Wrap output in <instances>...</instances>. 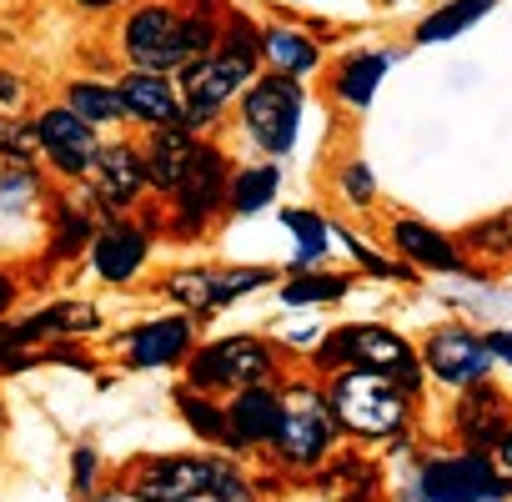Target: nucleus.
<instances>
[{
	"instance_id": "cd10ccee",
	"label": "nucleus",
	"mask_w": 512,
	"mask_h": 502,
	"mask_svg": "<svg viewBox=\"0 0 512 502\" xmlns=\"http://www.w3.org/2000/svg\"><path fill=\"white\" fill-rule=\"evenodd\" d=\"M96 201H71V196H61L56 201V241H51V257L56 262H66V257H81V251L91 246V236H96Z\"/></svg>"
},
{
	"instance_id": "9d476101",
	"label": "nucleus",
	"mask_w": 512,
	"mask_h": 502,
	"mask_svg": "<svg viewBox=\"0 0 512 502\" xmlns=\"http://www.w3.org/2000/svg\"><path fill=\"white\" fill-rule=\"evenodd\" d=\"M272 377V347L262 337H221L191 357V387H256Z\"/></svg>"
},
{
	"instance_id": "f257e3e1",
	"label": "nucleus",
	"mask_w": 512,
	"mask_h": 502,
	"mask_svg": "<svg viewBox=\"0 0 512 502\" xmlns=\"http://www.w3.org/2000/svg\"><path fill=\"white\" fill-rule=\"evenodd\" d=\"M221 0H191V6H176V0H136V6L121 16V56L126 66L141 71H166L176 76L181 66H191L196 56H206L221 36Z\"/></svg>"
},
{
	"instance_id": "2f4dec72",
	"label": "nucleus",
	"mask_w": 512,
	"mask_h": 502,
	"mask_svg": "<svg viewBox=\"0 0 512 502\" xmlns=\"http://www.w3.org/2000/svg\"><path fill=\"white\" fill-rule=\"evenodd\" d=\"M0 161L11 166H36L41 146H36V126L16 111V116H0Z\"/></svg>"
},
{
	"instance_id": "f8f14e48",
	"label": "nucleus",
	"mask_w": 512,
	"mask_h": 502,
	"mask_svg": "<svg viewBox=\"0 0 512 502\" xmlns=\"http://www.w3.org/2000/svg\"><path fill=\"white\" fill-rule=\"evenodd\" d=\"M116 91H121L126 121H136V126H146V131H161V126H186V101H181L176 76L126 66V71H121V81H116Z\"/></svg>"
},
{
	"instance_id": "c03bdc74",
	"label": "nucleus",
	"mask_w": 512,
	"mask_h": 502,
	"mask_svg": "<svg viewBox=\"0 0 512 502\" xmlns=\"http://www.w3.org/2000/svg\"><path fill=\"white\" fill-rule=\"evenodd\" d=\"M497 457H502V462L512 467V422H507V432L497 437Z\"/></svg>"
},
{
	"instance_id": "f03ea898",
	"label": "nucleus",
	"mask_w": 512,
	"mask_h": 502,
	"mask_svg": "<svg viewBox=\"0 0 512 502\" xmlns=\"http://www.w3.org/2000/svg\"><path fill=\"white\" fill-rule=\"evenodd\" d=\"M262 76V26L241 11H226L221 36L206 56L176 71L181 101H186V131H216L226 106Z\"/></svg>"
},
{
	"instance_id": "7c9ffc66",
	"label": "nucleus",
	"mask_w": 512,
	"mask_h": 502,
	"mask_svg": "<svg viewBox=\"0 0 512 502\" xmlns=\"http://www.w3.org/2000/svg\"><path fill=\"white\" fill-rule=\"evenodd\" d=\"M347 277H327V272H302L292 282H282V302L287 307H322V302H337L347 297Z\"/></svg>"
},
{
	"instance_id": "b1692460",
	"label": "nucleus",
	"mask_w": 512,
	"mask_h": 502,
	"mask_svg": "<svg viewBox=\"0 0 512 502\" xmlns=\"http://www.w3.org/2000/svg\"><path fill=\"white\" fill-rule=\"evenodd\" d=\"M457 427H462L467 442L497 447V437L507 432V402H502V392L487 387V382H472L467 397L457 402Z\"/></svg>"
},
{
	"instance_id": "ea45409f",
	"label": "nucleus",
	"mask_w": 512,
	"mask_h": 502,
	"mask_svg": "<svg viewBox=\"0 0 512 502\" xmlns=\"http://www.w3.org/2000/svg\"><path fill=\"white\" fill-rule=\"evenodd\" d=\"M71 482H76L81 492H91V487H96V452H86V447L76 452V477H71Z\"/></svg>"
},
{
	"instance_id": "58836bf2",
	"label": "nucleus",
	"mask_w": 512,
	"mask_h": 502,
	"mask_svg": "<svg viewBox=\"0 0 512 502\" xmlns=\"http://www.w3.org/2000/svg\"><path fill=\"white\" fill-rule=\"evenodd\" d=\"M26 106V81L16 76V71H6V66H0V111H6V116H16Z\"/></svg>"
},
{
	"instance_id": "4c0bfd02",
	"label": "nucleus",
	"mask_w": 512,
	"mask_h": 502,
	"mask_svg": "<svg viewBox=\"0 0 512 502\" xmlns=\"http://www.w3.org/2000/svg\"><path fill=\"white\" fill-rule=\"evenodd\" d=\"M211 497H221V502H246V482L231 472V467H221V462H211V487H206Z\"/></svg>"
},
{
	"instance_id": "6e6552de",
	"label": "nucleus",
	"mask_w": 512,
	"mask_h": 502,
	"mask_svg": "<svg viewBox=\"0 0 512 502\" xmlns=\"http://www.w3.org/2000/svg\"><path fill=\"white\" fill-rule=\"evenodd\" d=\"M272 282H277L272 267H221V272H211V267H186V272H171L161 292H166L176 307H186V312H221V307L241 302L246 292H262V287H272Z\"/></svg>"
},
{
	"instance_id": "412c9836",
	"label": "nucleus",
	"mask_w": 512,
	"mask_h": 502,
	"mask_svg": "<svg viewBox=\"0 0 512 502\" xmlns=\"http://www.w3.org/2000/svg\"><path fill=\"white\" fill-rule=\"evenodd\" d=\"M332 427H337V417H332V407H327V397L322 402H312V412H292L287 407V417H282V427H277V447H282V457L287 462H322L327 457V447H332Z\"/></svg>"
},
{
	"instance_id": "0eeeda50",
	"label": "nucleus",
	"mask_w": 512,
	"mask_h": 502,
	"mask_svg": "<svg viewBox=\"0 0 512 502\" xmlns=\"http://www.w3.org/2000/svg\"><path fill=\"white\" fill-rule=\"evenodd\" d=\"M226 181H231L226 151H216V146L201 141L196 156H191V166H186V176H181V186L166 196L171 201V226L186 231V236L206 231L211 216L226 211Z\"/></svg>"
},
{
	"instance_id": "20e7f679",
	"label": "nucleus",
	"mask_w": 512,
	"mask_h": 502,
	"mask_svg": "<svg viewBox=\"0 0 512 502\" xmlns=\"http://www.w3.org/2000/svg\"><path fill=\"white\" fill-rule=\"evenodd\" d=\"M317 362L322 367H367V372H382L402 392H417V382H422V357L392 327H372V322H352V327L327 332L322 347H317Z\"/></svg>"
},
{
	"instance_id": "72a5a7b5",
	"label": "nucleus",
	"mask_w": 512,
	"mask_h": 502,
	"mask_svg": "<svg viewBox=\"0 0 512 502\" xmlns=\"http://www.w3.org/2000/svg\"><path fill=\"white\" fill-rule=\"evenodd\" d=\"M457 241H462V251H482V257H507V251H512V211L467 226Z\"/></svg>"
},
{
	"instance_id": "c85d7f7f",
	"label": "nucleus",
	"mask_w": 512,
	"mask_h": 502,
	"mask_svg": "<svg viewBox=\"0 0 512 502\" xmlns=\"http://www.w3.org/2000/svg\"><path fill=\"white\" fill-rule=\"evenodd\" d=\"M282 226L297 236V267H312L332 251V221L322 211H307V206H287L282 211Z\"/></svg>"
},
{
	"instance_id": "393cba45",
	"label": "nucleus",
	"mask_w": 512,
	"mask_h": 502,
	"mask_svg": "<svg viewBox=\"0 0 512 502\" xmlns=\"http://www.w3.org/2000/svg\"><path fill=\"white\" fill-rule=\"evenodd\" d=\"M497 11V0H442V6L432 11V16H422L417 21V31H412V41L417 46H442V41H457L462 31H472L482 16H492Z\"/></svg>"
},
{
	"instance_id": "423d86ee",
	"label": "nucleus",
	"mask_w": 512,
	"mask_h": 502,
	"mask_svg": "<svg viewBox=\"0 0 512 502\" xmlns=\"http://www.w3.org/2000/svg\"><path fill=\"white\" fill-rule=\"evenodd\" d=\"M36 126V146H41V161L66 176V181H86L91 166H96V151H101V131L91 121H81L71 106H41L31 116Z\"/></svg>"
},
{
	"instance_id": "5701e85b",
	"label": "nucleus",
	"mask_w": 512,
	"mask_h": 502,
	"mask_svg": "<svg viewBox=\"0 0 512 502\" xmlns=\"http://www.w3.org/2000/svg\"><path fill=\"white\" fill-rule=\"evenodd\" d=\"M262 61L282 76H312L322 66V46L302 31V26H287V21H272L262 26Z\"/></svg>"
},
{
	"instance_id": "2eb2a0df",
	"label": "nucleus",
	"mask_w": 512,
	"mask_h": 502,
	"mask_svg": "<svg viewBox=\"0 0 512 502\" xmlns=\"http://www.w3.org/2000/svg\"><path fill=\"white\" fill-rule=\"evenodd\" d=\"M86 251H91V272H96L101 282L121 287V282H131V277L146 267V257H151V236H146V226L111 216L106 226H96V236H91Z\"/></svg>"
},
{
	"instance_id": "1a4fd4ad",
	"label": "nucleus",
	"mask_w": 512,
	"mask_h": 502,
	"mask_svg": "<svg viewBox=\"0 0 512 502\" xmlns=\"http://www.w3.org/2000/svg\"><path fill=\"white\" fill-rule=\"evenodd\" d=\"M91 201L101 206V216L111 221V216H126V211H136L141 206V196H146V156H141V146H131V141H101V151H96V166H91Z\"/></svg>"
},
{
	"instance_id": "a18cd8bd",
	"label": "nucleus",
	"mask_w": 512,
	"mask_h": 502,
	"mask_svg": "<svg viewBox=\"0 0 512 502\" xmlns=\"http://www.w3.org/2000/svg\"><path fill=\"white\" fill-rule=\"evenodd\" d=\"M0 427H6V407H0Z\"/></svg>"
},
{
	"instance_id": "39448f33",
	"label": "nucleus",
	"mask_w": 512,
	"mask_h": 502,
	"mask_svg": "<svg viewBox=\"0 0 512 502\" xmlns=\"http://www.w3.org/2000/svg\"><path fill=\"white\" fill-rule=\"evenodd\" d=\"M327 407L342 427H352L362 437H392L407 422V392L392 377L367 372V367H342L327 392Z\"/></svg>"
},
{
	"instance_id": "a19ab883",
	"label": "nucleus",
	"mask_w": 512,
	"mask_h": 502,
	"mask_svg": "<svg viewBox=\"0 0 512 502\" xmlns=\"http://www.w3.org/2000/svg\"><path fill=\"white\" fill-rule=\"evenodd\" d=\"M487 347H492V357H497V362H507V367H512V327H497V332L487 337Z\"/></svg>"
},
{
	"instance_id": "4468645a",
	"label": "nucleus",
	"mask_w": 512,
	"mask_h": 502,
	"mask_svg": "<svg viewBox=\"0 0 512 502\" xmlns=\"http://www.w3.org/2000/svg\"><path fill=\"white\" fill-rule=\"evenodd\" d=\"M392 246L407 267H422V272H447V277H472L467 267V251L457 236L417 221V216H397L392 221Z\"/></svg>"
},
{
	"instance_id": "9b49d317",
	"label": "nucleus",
	"mask_w": 512,
	"mask_h": 502,
	"mask_svg": "<svg viewBox=\"0 0 512 502\" xmlns=\"http://www.w3.org/2000/svg\"><path fill=\"white\" fill-rule=\"evenodd\" d=\"M422 362H427V372L437 377V382H447V387H472V382H482L487 372H492V347H487V337H477V332H467V327H437L427 342H422V352H417Z\"/></svg>"
},
{
	"instance_id": "c9c22d12",
	"label": "nucleus",
	"mask_w": 512,
	"mask_h": 502,
	"mask_svg": "<svg viewBox=\"0 0 512 502\" xmlns=\"http://www.w3.org/2000/svg\"><path fill=\"white\" fill-rule=\"evenodd\" d=\"M181 412H186V422L196 427V437H211V442L226 437V412H216V407L201 397V387H186V392H181Z\"/></svg>"
},
{
	"instance_id": "a211bd4d",
	"label": "nucleus",
	"mask_w": 512,
	"mask_h": 502,
	"mask_svg": "<svg viewBox=\"0 0 512 502\" xmlns=\"http://www.w3.org/2000/svg\"><path fill=\"white\" fill-rule=\"evenodd\" d=\"M101 327V312L91 302H56V307H41L31 312L26 322H6L0 327V347H31V342H46V337H76V332H96Z\"/></svg>"
},
{
	"instance_id": "6ab92c4d",
	"label": "nucleus",
	"mask_w": 512,
	"mask_h": 502,
	"mask_svg": "<svg viewBox=\"0 0 512 502\" xmlns=\"http://www.w3.org/2000/svg\"><path fill=\"white\" fill-rule=\"evenodd\" d=\"M282 417H287V407H282L277 392H267L262 382H256V387H241L236 402L226 407V437L241 442V447H262V442L277 437Z\"/></svg>"
},
{
	"instance_id": "7ed1b4c3",
	"label": "nucleus",
	"mask_w": 512,
	"mask_h": 502,
	"mask_svg": "<svg viewBox=\"0 0 512 502\" xmlns=\"http://www.w3.org/2000/svg\"><path fill=\"white\" fill-rule=\"evenodd\" d=\"M302 111H307V91L297 76L267 71L256 76L241 96H236V116H241V136L262 151V156H292L297 136H302Z\"/></svg>"
},
{
	"instance_id": "aec40b11",
	"label": "nucleus",
	"mask_w": 512,
	"mask_h": 502,
	"mask_svg": "<svg viewBox=\"0 0 512 502\" xmlns=\"http://www.w3.org/2000/svg\"><path fill=\"white\" fill-rule=\"evenodd\" d=\"M196 146H201V136H196V131H186V126L146 131V146H141V156H146V181H151L161 196H171V191L181 186V176H186V166H191Z\"/></svg>"
},
{
	"instance_id": "49530a36",
	"label": "nucleus",
	"mask_w": 512,
	"mask_h": 502,
	"mask_svg": "<svg viewBox=\"0 0 512 502\" xmlns=\"http://www.w3.org/2000/svg\"><path fill=\"white\" fill-rule=\"evenodd\" d=\"M387 6H397V0H387Z\"/></svg>"
},
{
	"instance_id": "473e14b6",
	"label": "nucleus",
	"mask_w": 512,
	"mask_h": 502,
	"mask_svg": "<svg viewBox=\"0 0 512 502\" xmlns=\"http://www.w3.org/2000/svg\"><path fill=\"white\" fill-rule=\"evenodd\" d=\"M332 236L352 251V257H357V267H367L372 277H382V282H412V267L407 262H392V257H382V251L377 246H367L357 231H342V226H332Z\"/></svg>"
},
{
	"instance_id": "ddd939ff",
	"label": "nucleus",
	"mask_w": 512,
	"mask_h": 502,
	"mask_svg": "<svg viewBox=\"0 0 512 502\" xmlns=\"http://www.w3.org/2000/svg\"><path fill=\"white\" fill-rule=\"evenodd\" d=\"M422 497L427 502H497L502 497V477L492 472V462L482 452L437 457L422 472Z\"/></svg>"
},
{
	"instance_id": "f3484780",
	"label": "nucleus",
	"mask_w": 512,
	"mask_h": 502,
	"mask_svg": "<svg viewBox=\"0 0 512 502\" xmlns=\"http://www.w3.org/2000/svg\"><path fill=\"white\" fill-rule=\"evenodd\" d=\"M191 342H196V327L191 317H156V322H141L126 332V362L131 367H171V362H186L191 357Z\"/></svg>"
},
{
	"instance_id": "37998d69",
	"label": "nucleus",
	"mask_w": 512,
	"mask_h": 502,
	"mask_svg": "<svg viewBox=\"0 0 512 502\" xmlns=\"http://www.w3.org/2000/svg\"><path fill=\"white\" fill-rule=\"evenodd\" d=\"M11 302H16V282H11L6 272H0V317L11 312Z\"/></svg>"
},
{
	"instance_id": "4be33fe9",
	"label": "nucleus",
	"mask_w": 512,
	"mask_h": 502,
	"mask_svg": "<svg viewBox=\"0 0 512 502\" xmlns=\"http://www.w3.org/2000/svg\"><path fill=\"white\" fill-rule=\"evenodd\" d=\"M392 51H352V56H342V66L332 71V96L342 101V106H352V111H367L372 106V96L382 91V76L392 71Z\"/></svg>"
},
{
	"instance_id": "f704fd0d",
	"label": "nucleus",
	"mask_w": 512,
	"mask_h": 502,
	"mask_svg": "<svg viewBox=\"0 0 512 502\" xmlns=\"http://www.w3.org/2000/svg\"><path fill=\"white\" fill-rule=\"evenodd\" d=\"M41 201V171L36 166H11L0 171V206H11V211H31Z\"/></svg>"
},
{
	"instance_id": "dca6fc26",
	"label": "nucleus",
	"mask_w": 512,
	"mask_h": 502,
	"mask_svg": "<svg viewBox=\"0 0 512 502\" xmlns=\"http://www.w3.org/2000/svg\"><path fill=\"white\" fill-rule=\"evenodd\" d=\"M206 487H211V462H201V457H156L136 472L131 497L136 502H191V497H206Z\"/></svg>"
},
{
	"instance_id": "79ce46f5",
	"label": "nucleus",
	"mask_w": 512,
	"mask_h": 502,
	"mask_svg": "<svg viewBox=\"0 0 512 502\" xmlns=\"http://www.w3.org/2000/svg\"><path fill=\"white\" fill-rule=\"evenodd\" d=\"M76 11H91V16H106V11H121L126 0H71Z\"/></svg>"
},
{
	"instance_id": "e433bc0d",
	"label": "nucleus",
	"mask_w": 512,
	"mask_h": 502,
	"mask_svg": "<svg viewBox=\"0 0 512 502\" xmlns=\"http://www.w3.org/2000/svg\"><path fill=\"white\" fill-rule=\"evenodd\" d=\"M337 186H342V196H347L357 211H372V206H377V176H372V166H367V161H352V166H342Z\"/></svg>"
},
{
	"instance_id": "bb28decb",
	"label": "nucleus",
	"mask_w": 512,
	"mask_h": 502,
	"mask_svg": "<svg viewBox=\"0 0 512 502\" xmlns=\"http://www.w3.org/2000/svg\"><path fill=\"white\" fill-rule=\"evenodd\" d=\"M277 186H282L277 161L241 166V171H231V181H226V211H236V216L267 211V206H272V196H277Z\"/></svg>"
},
{
	"instance_id": "a878e982",
	"label": "nucleus",
	"mask_w": 512,
	"mask_h": 502,
	"mask_svg": "<svg viewBox=\"0 0 512 502\" xmlns=\"http://www.w3.org/2000/svg\"><path fill=\"white\" fill-rule=\"evenodd\" d=\"M61 106H71L81 121H91L96 131L101 126H126V106H121V91H116V81H96V76H76V81H66V101Z\"/></svg>"
},
{
	"instance_id": "c756f323",
	"label": "nucleus",
	"mask_w": 512,
	"mask_h": 502,
	"mask_svg": "<svg viewBox=\"0 0 512 502\" xmlns=\"http://www.w3.org/2000/svg\"><path fill=\"white\" fill-rule=\"evenodd\" d=\"M322 482H327V492L337 502H377V472L362 457H337L322 472Z\"/></svg>"
}]
</instances>
